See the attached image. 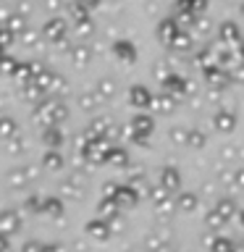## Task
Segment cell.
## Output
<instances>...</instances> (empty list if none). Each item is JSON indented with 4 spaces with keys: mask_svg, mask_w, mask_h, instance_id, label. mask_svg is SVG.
Returning <instances> with one entry per match:
<instances>
[{
    "mask_svg": "<svg viewBox=\"0 0 244 252\" xmlns=\"http://www.w3.org/2000/svg\"><path fill=\"white\" fill-rule=\"evenodd\" d=\"M213 124H215V129H218V131H234L236 116L231 113V110H218V113L213 116Z\"/></svg>",
    "mask_w": 244,
    "mask_h": 252,
    "instance_id": "1",
    "label": "cell"
},
{
    "mask_svg": "<svg viewBox=\"0 0 244 252\" xmlns=\"http://www.w3.org/2000/svg\"><path fill=\"white\" fill-rule=\"evenodd\" d=\"M129 97L134 102V108H150V102H155L152 94H150L145 87H134V90L129 92Z\"/></svg>",
    "mask_w": 244,
    "mask_h": 252,
    "instance_id": "2",
    "label": "cell"
},
{
    "mask_svg": "<svg viewBox=\"0 0 244 252\" xmlns=\"http://www.w3.org/2000/svg\"><path fill=\"white\" fill-rule=\"evenodd\" d=\"M163 87H165V92H173V94L186 92V82L181 76H173V74H168V76L163 79Z\"/></svg>",
    "mask_w": 244,
    "mask_h": 252,
    "instance_id": "3",
    "label": "cell"
},
{
    "mask_svg": "<svg viewBox=\"0 0 244 252\" xmlns=\"http://www.w3.org/2000/svg\"><path fill=\"white\" fill-rule=\"evenodd\" d=\"M105 163L116 165V168H126V153H123L121 147L110 150V153H108V158H105Z\"/></svg>",
    "mask_w": 244,
    "mask_h": 252,
    "instance_id": "4",
    "label": "cell"
},
{
    "mask_svg": "<svg viewBox=\"0 0 244 252\" xmlns=\"http://www.w3.org/2000/svg\"><path fill=\"white\" fill-rule=\"evenodd\" d=\"M42 165H47L50 171H58V168H63V155L55 153V150H50V153L42 158Z\"/></svg>",
    "mask_w": 244,
    "mask_h": 252,
    "instance_id": "5",
    "label": "cell"
},
{
    "mask_svg": "<svg viewBox=\"0 0 244 252\" xmlns=\"http://www.w3.org/2000/svg\"><path fill=\"white\" fill-rule=\"evenodd\" d=\"M113 94H116V84L113 82H110V79H100V82H97V97L102 100V97H113Z\"/></svg>",
    "mask_w": 244,
    "mask_h": 252,
    "instance_id": "6",
    "label": "cell"
},
{
    "mask_svg": "<svg viewBox=\"0 0 244 252\" xmlns=\"http://www.w3.org/2000/svg\"><path fill=\"white\" fill-rule=\"evenodd\" d=\"M160 179H163V187L168 189V192H173V189H179V173L173 171V168H165Z\"/></svg>",
    "mask_w": 244,
    "mask_h": 252,
    "instance_id": "7",
    "label": "cell"
},
{
    "mask_svg": "<svg viewBox=\"0 0 244 252\" xmlns=\"http://www.w3.org/2000/svg\"><path fill=\"white\" fill-rule=\"evenodd\" d=\"M42 139L47 142V145H50V147H58L61 145V131H58V126H47V131L42 134Z\"/></svg>",
    "mask_w": 244,
    "mask_h": 252,
    "instance_id": "8",
    "label": "cell"
},
{
    "mask_svg": "<svg viewBox=\"0 0 244 252\" xmlns=\"http://www.w3.org/2000/svg\"><path fill=\"white\" fill-rule=\"evenodd\" d=\"M116 197H118V202H126V205H134V202H137V194L131 192V187H118Z\"/></svg>",
    "mask_w": 244,
    "mask_h": 252,
    "instance_id": "9",
    "label": "cell"
},
{
    "mask_svg": "<svg viewBox=\"0 0 244 252\" xmlns=\"http://www.w3.org/2000/svg\"><path fill=\"white\" fill-rule=\"evenodd\" d=\"M87 228H90V234L97 236V239H105V236H108V223H102V220H92Z\"/></svg>",
    "mask_w": 244,
    "mask_h": 252,
    "instance_id": "10",
    "label": "cell"
},
{
    "mask_svg": "<svg viewBox=\"0 0 244 252\" xmlns=\"http://www.w3.org/2000/svg\"><path fill=\"white\" fill-rule=\"evenodd\" d=\"M215 213H218V216L223 218V220H228V218L234 216V202H228V200H220V202L215 205Z\"/></svg>",
    "mask_w": 244,
    "mask_h": 252,
    "instance_id": "11",
    "label": "cell"
},
{
    "mask_svg": "<svg viewBox=\"0 0 244 252\" xmlns=\"http://www.w3.org/2000/svg\"><path fill=\"white\" fill-rule=\"evenodd\" d=\"M197 208V197L194 194H181L179 197V210H194Z\"/></svg>",
    "mask_w": 244,
    "mask_h": 252,
    "instance_id": "12",
    "label": "cell"
},
{
    "mask_svg": "<svg viewBox=\"0 0 244 252\" xmlns=\"http://www.w3.org/2000/svg\"><path fill=\"white\" fill-rule=\"evenodd\" d=\"M155 110L157 113H168V110H173V100L165 97V94H160V97L155 100Z\"/></svg>",
    "mask_w": 244,
    "mask_h": 252,
    "instance_id": "13",
    "label": "cell"
},
{
    "mask_svg": "<svg viewBox=\"0 0 244 252\" xmlns=\"http://www.w3.org/2000/svg\"><path fill=\"white\" fill-rule=\"evenodd\" d=\"M186 145H189V147H202V145H205V134H202V131H189Z\"/></svg>",
    "mask_w": 244,
    "mask_h": 252,
    "instance_id": "14",
    "label": "cell"
},
{
    "mask_svg": "<svg viewBox=\"0 0 244 252\" xmlns=\"http://www.w3.org/2000/svg\"><path fill=\"white\" fill-rule=\"evenodd\" d=\"M116 205L113 202H100V218H113L116 216Z\"/></svg>",
    "mask_w": 244,
    "mask_h": 252,
    "instance_id": "15",
    "label": "cell"
},
{
    "mask_svg": "<svg viewBox=\"0 0 244 252\" xmlns=\"http://www.w3.org/2000/svg\"><path fill=\"white\" fill-rule=\"evenodd\" d=\"M171 139H173V142H179V145H181V142H186V139H189V131H184L181 126H176V129L171 131Z\"/></svg>",
    "mask_w": 244,
    "mask_h": 252,
    "instance_id": "16",
    "label": "cell"
},
{
    "mask_svg": "<svg viewBox=\"0 0 244 252\" xmlns=\"http://www.w3.org/2000/svg\"><path fill=\"white\" fill-rule=\"evenodd\" d=\"M58 200H42V210L45 213H50V216H55V213H58Z\"/></svg>",
    "mask_w": 244,
    "mask_h": 252,
    "instance_id": "17",
    "label": "cell"
},
{
    "mask_svg": "<svg viewBox=\"0 0 244 252\" xmlns=\"http://www.w3.org/2000/svg\"><path fill=\"white\" fill-rule=\"evenodd\" d=\"M16 226H19V218H16V216H13V213H11V210H8V213H5V231H8V234H11V231H13V228H16Z\"/></svg>",
    "mask_w": 244,
    "mask_h": 252,
    "instance_id": "18",
    "label": "cell"
},
{
    "mask_svg": "<svg viewBox=\"0 0 244 252\" xmlns=\"http://www.w3.org/2000/svg\"><path fill=\"white\" fill-rule=\"evenodd\" d=\"M87 58H90V55H87L84 47H76V50H74V61H76V66H84Z\"/></svg>",
    "mask_w": 244,
    "mask_h": 252,
    "instance_id": "19",
    "label": "cell"
},
{
    "mask_svg": "<svg viewBox=\"0 0 244 252\" xmlns=\"http://www.w3.org/2000/svg\"><path fill=\"white\" fill-rule=\"evenodd\" d=\"M79 102H82V108H87V110L94 108V97H92V94H82V97H79Z\"/></svg>",
    "mask_w": 244,
    "mask_h": 252,
    "instance_id": "20",
    "label": "cell"
},
{
    "mask_svg": "<svg viewBox=\"0 0 244 252\" xmlns=\"http://www.w3.org/2000/svg\"><path fill=\"white\" fill-rule=\"evenodd\" d=\"M16 129H13V121L11 118H3V137H11Z\"/></svg>",
    "mask_w": 244,
    "mask_h": 252,
    "instance_id": "21",
    "label": "cell"
},
{
    "mask_svg": "<svg viewBox=\"0 0 244 252\" xmlns=\"http://www.w3.org/2000/svg\"><path fill=\"white\" fill-rule=\"evenodd\" d=\"M213 252H231V247H228V242L218 239V242H215V247H213Z\"/></svg>",
    "mask_w": 244,
    "mask_h": 252,
    "instance_id": "22",
    "label": "cell"
},
{
    "mask_svg": "<svg viewBox=\"0 0 244 252\" xmlns=\"http://www.w3.org/2000/svg\"><path fill=\"white\" fill-rule=\"evenodd\" d=\"M236 187H239V189H244V168H239V171H236Z\"/></svg>",
    "mask_w": 244,
    "mask_h": 252,
    "instance_id": "23",
    "label": "cell"
},
{
    "mask_svg": "<svg viewBox=\"0 0 244 252\" xmlns=\"http://www.w3.org/2000/svg\"><path fill=\"white\" fill-rule=\"evenodd\" d=\"M24 252H42V250H39V244L31 242V244H27V247H24Z\"/></svg>",
    "mask_w": 244,
    "mask_h": 252,
    "instance_id": "24",
    "label": "cell"
},
{
    "mask_svg": "<svg viewBox=\"0 0 244 252\" xmlns=\"http://www.w3.org/2000/svg\"><path fill=\"white\" fill-rule=\"evenodd\" d=\"M42 252H63V250H61V247H58V244H50V247H45V250H42Z\"/></svg>",
    "mask_w": 244,
    "mask_h": 252,
    "instance_id": "25",
    "label": "cell"
},
{
    "mask_svg": "<svg viewBox=\"0 0 244 252\" xmlns=\"http://www.w3.org/2000/svg\"><path fill=\"white\" fill-rule=\"evenodd\" d=\"M13 68H16V63H13L11 58H8V61H5V71H8V74H11V71H13Z\"/></svg>",
    "mask_w": 244,
    "mask_h": 252,
    "instance_id": "26",
    "label": "cell"
},
{
    "mask_svg": "<svg viewBox=\"0 0 244 252\" xmlns=\"http://www.w3.org/2000/svg\"><path fill=\"white\" fill-rule=\"evenodd\" d=\"M176 47L179 50H186V39H176Z\"/></svg>",
    "mask_w": 244,
    "mask_h": 252,
    "instance_id": "27",
    "label": "cell"
},
{
    "mask_svg": "<svg viewBox=\"0 0 244 252\" xmlns=\"http://www.w3.org/2000/svg\"><path fill=\"white\" fill-rule=\"evenodd\" d=\"M223 34H226V37H231V39H234V37H236V32H234V29H228V27H226V29H223Z\"/></svg>",
    "mask_w": 244,
    "mask_h": 252,
    "instance_id": "28",
    "label": "cell"
}]
</instances>
